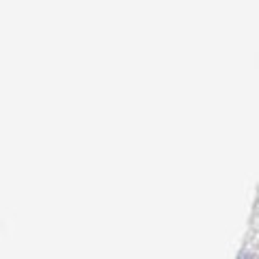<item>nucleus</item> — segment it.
Wrapping results in <instances>:
<instances>
[{
	"mask_svg": "<svg viewBox=\"0 0 259 259\" xmlns=\"http://www.w3.org/2000/svg\"><path fill=\"white\" fill-rule=\"evenodd\" d=\"M240 259H257L253 253H244V255H240Z\"/></svg>",
	"mask_w": 259,
	"mask_h": 259,
	"instance_id": "f257e3e1",
	"label": "nucleus"
}]
</instances>
